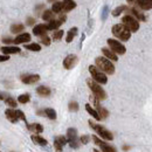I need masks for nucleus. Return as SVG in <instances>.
Segmentation results:
<instances>
[{
    "mask_svg": "<svg viewBox=\"0 0 152 152\" xmlns=\"http://www.w3.org/2000/svg\"><path fill=\"white\" fill-rule=\"evenodd\" d=\"M34 23H35V19H34V18H32V17L27 18V25H28V26H33Z\"/></svg>",
    "mask_w": 152,
    "mask_h": 152,
    "instance_id": "obj_42",
    "label": "nucleus"
},
{
    "mask_svg": "<svg viewBox=\"0 0 152 152\" xmlns=\"http://www.w3.org/2000/svg\"><path fill=\"white\" fill-rule=\"evenodd\" d=\"M89 125L97 132V134L101 137V139H104V140H113L114 139V134L108 129H105L104 126H102L99 124H96L93 121H89Z\"/></svg>",
    "mask_w": 152,
    "mask_h": 152,
    "instance_id": "obj_4",
    "label": "nucleus"
},
{
    "mask_svg": "<svg viewBox=\"0 0 152 152\" xmlns=\"http://www.w3.org/2000/svg\"><path fill=\"white\" fill-rule=\"evenodd\" d=\"M77 62H78V57L74 55V54H70V55H68V56H66V58L63 60V67L66 68V69H73L74 67H75L76 64H77Z\"/></svg>",
    "mask_w": 152,
    "mask_h": 152,
    "instance_id": "obj_11",
    "label": "nucleus"
},
{
    "mask_svg": "<svg viewBox=\"0 0 152 152\" xmlns=\"http://www.w3.org/2000/svg\"><path fill=\"white\" fill-rule=\"evenodd\" d=\"M76 35H77V28L76 27H73V28H70L69 31H68V34H67V38H66V41L69 43V42H72L74 38H75Z\"/></svg>",
    "mask_w": 152,
    "mask_h": 152,
    "instance_id": "obj_27",
    "label": "nucleus"
},
{
    "mask_svg": "<svg viewBox=\"0 0 152 152\" xmlns=\"http://www.w3.org/2000/svg\"><path fill=\"white\" fill-rule=\"evenodd\" d=\"M129 149H130V146H128V145H124V146H123V150H124V151H126V150H129Z\"/></svg>",
    "mask_w": 152,
    "mask_h": 152,
    "instance_id": "obj_45",
    "label": "nucleus"
},
{
    "mask_svg": "<svg viewBox=\"0 0 152 152\" xmlns=\"http://www.w3.org/2000/svg\"><path fill=\"white\" fill-rule=\"evenodd\" d=\"M53 18H54V13L52 12V10H46L42 13V19L45 21H52Z\"/></svg>",
    "mask_w": 152,
    "mask_h": 152,
    "instance_id": "obj_30",
    "label": "nucleus"
},
{
    "mask_svg": "<svg viewBox=\"0 0 152 152\" xmlns=\"http://www.w3.org/2000/svg\"><path fill=\"white\" fill-rule=\"evenodd\" d=\"M2 42H4V43H12V42H13V39H11V38H2Z\"/></svg>",
    "mask_w": 152,
    "mask_h": 152,
    "instance_id": "obj_43",
    "label": "nucleus"
},
{
    "mask_svg": "<svg viewBox=\"0 0 152 152\" xmlns=\"http://www.w3.org/2000/svg\"><path fill=\"white\" fill-rule=\"evenodd\" d=\"M39 80H40V76L38 74H26L21 76V81L25 84H34L39 82Z\"/></svg>",
    "mask_w": 152,
    "mask_h": 152,
    "instance_id": "obj_14",
    "label": "nucleus"
},
{
    "mask_svg": "<svg viewBox=\"0 0 152 152\" xmlns=\"http://www.w3.org/2000/svg\"><path fill=\"white\" fill-rule=\"evenodd\" d=\"M1 52L4 53V55H11V54H18L21 52V49H20L19 47H17V46H5V47H2L1 48Z\"/></svg>",
    "mask_w": 152,
    "mask_h": 152,
    "instance_id": "obj_16",
    "label": "nucleus"
},
{
    "mask_svg": "<svg viewBox=\"0 0 152 152\" xmlns=\"http://www.w3.org/2000/svg\"><path fill=\"white\" fill-rule=\"evenodd\" d=\"M47 25H43V23H40L37 25L34 28H33V34L37 35V37H42V35H46L47 34Z\"/></svg>",
    "mask_w": 152,
    "mask_h": 152,
    "instance_id": "obj_15",
    "label": "nucleus"
},
{
    "mask_svg": "<svg viewBox=\"0 0 152 152\" xmlns=\"http://www.w3.org/2000/svg\"><path fill=\"white\" fill-rule=\"evenodd\" d=\"M7 60H10V56H8V55H0V62H5V61H7Z\"/></svg>",
    "mask_w": 152,
    "mask_h": 152,
    "instance_id": "obj_44",
    "label": "nucleus"
},
{
    "mask_svg": "<svg viewBox=\"0 0 152 152\" xmlns=\"http://www.w3.org/2000/svg\"><path fill=\"white\" fill-rule=\"evenodd\" d=\"M29 99H31L29 94H22V95H20L19 97H18V102L21 103V104H26V103H28Z\"/></svg>",
    "mask_w": 152,
    "mask_h": 152,
    "instance_id": "obj_35",
    "label": "nucleus"
},
{
    "mask_svg": "<svg viewBox=\"0 0 152 152\" xmlns=\"http://www.w3.org/2000/svg\"><path fill=\"white\" fill-rule=\"evenodd\" d=\"M4 101H5V103H6L8 107H11V108H15V107H17V104H18V103H17V101H15L13 97H10V96H7Z\"/></svg>",
    "mask_w": 152,
    "mask_h": 152,
    "instance_id": "obj_34",
    "label": "nucleus"
},
{
    "mask_svg": "<svg viewBox=\"0 0 152 152\" xmlns=\"http://www.w3.org/2000/svg\"><path fill=\"white\" fill-rule=\"evenodd\" d=\"M89 140H90V137H89L88 134H83V136L80 137V143H82V144H84V145L88 144Z\"/></svg>",
    "mask_w": 152,
    "mask_h": 152,
    "instance_id": "obj_39",
    "label": "nucleus"
},
{
    "mask_svg": "<svg viewBox=\"0 0 152 152\" xmlns=\"http://www.w3.org/2000/svg\"><path fill=\"white\" fill-rule=\"evenodd\" d=\"M86 110H87V113L89 115H91L95 119H97V121H101V118H99V116H98V114H97V111H96V109H94L90 104H86Z\"/></svg>",
    "mask_w": 152,
    "mask_h": 152,
    "instance_id": "obj_28",
    "label": "nucleus"
},
{
    "mask_svg": "<svg viewBox=\"0 0 152 152\" xmlns=\"http://www.w3.org/2000/svg\"><path fill=\"white\" fill-rule=\"evenodd\" d=\"M96 111H97V114H98V116H99L101 119H105V118L109 116V111H108L105 108L101 107L99 104L96 107Z\"/></svg>",
    "mask_w": 152,
    "mask_h": 152,
    "instance_id": "obj_26",
    "label": "nucleus"
},
{
    "mask_svg": "<svg viewBox=\"0 0 152 152\" xmlns=\"http://www.w3.org/2000/svg\"><path fill=\"white\" fill-rule=\"evenodd\" d=\"M23 29H25V26L22 23H14V25L11 26V32L14 33V34H18V33L23 32Z\"/></svg>",
    "mask_w": 152,
    "mask_h": 152,
    "instance_id": "obj_29",
    "label": "nucleus"
},
{
    "mask_svg": "<svg viewBox=\"0 0 152 152\" xmlns=\"http://www.w3.org/2000/svg\"><path fill=\"white\" fill-rule=\"evenodd\" d=\"M37 93L41 97H48V96H50V94H52V90L48 87H46V86H40V87H38V89H37Z\"/></svg>",
    "mask_w": 152,
    "mask_h": 152,
    "instance_id": "obj_22",
    "label": "nucleus"
},
{
    "mask_svg": "<svg viewBox=\"0 0 152 152\" xmlns=\"http://www.w3.org/2000/svg\"><path fill=\"white\" fill-rule=\"evenodd\" d=\"M113 34L121 41H128L131 38V32L122 23H117L113 27Z\"/></svg>",
    "mask_w": 152,
    "mask_h": 152,
    "instance_id": "obj_3",
    "label": "nucleus"
},
{
    "mask_svg": "<svg viewBox=\"0 0 152 152\" xmlns=\"http://www.w3.org/2000/svg\"><path fill=\"white\" fill-rule=\"evenodd\" d=\"M27 128H28V130L29 131H32L33 133H41L43 131V126L41 125V124H39V123H33V124H27Z\"/></svg>",
    "mask_w": 152,
    "mask_h": 152,
    "instance_id": "obj_23",
    "label": "nucleus"
},
{
    "mask_svg": "<svg viewBox=\"0 0 152 152\" xmlns=\"http://www.w3.org/2000/svg\"><path fill=\"white\" fill-rule=\"evenodd\" d=\"M5 115H6L7 119H8L11 123H17V122L19 121L17 110H14V109H7V110L5 111Z\"/></svg>",
    "mask_w": 152,
    "mask_h": 152,
    "instance_id": "obj_20",
    "label": "nucleus"
},
{
    "mask_svg": "<svg viewBox=\"0 0 152 152\" xmlns=\"http://www.w3.org/2000/svg\"><path fill=\"white\" fill-rule=\"evenodd\" d=\"M17 114H18V118H19V119L26 122V116H25V114H23L21 110H17Z\"/></svg>",
    "mask_w": 152,
    "mask_h": 152,
    "instance_id": "obj_40",
    "label": "nucleus"
},
{
    "mask_svg": "<svg viewBox=\"0 0 152 152\" xmlns=\"http://www.w3.org/2000/svg\"><path fill=\"white\" fill-rule=\"evenodd\" d=\"M32 140H33L35 144L41 145V146H46V145L48 144V142H47L43 137H41V136H39V134H33V136H32Z\"/></svg>",
    "mask_w": 152,
    "mask_h": 152,
    "instance_id": "obj_25",
    "label": "nucleus"
},
{
    "mask_svg": "<svg viewBox=\"0 0 152 152\" xmlns=\"http://www.w3.org/2000/svg\"><path fill=\"white\" fill-rule=\"evenodd\" d=\"M108 45L110 47V50H113L115 54H119V55H123L125 54L126 52V48L123 43H121L119 41L117 40H114V39H108Z\"/></svg>",
    "mask_w": 152,
    "mask_h": 152,
    "instance_id": "obj_8",
    "label": "nucleus"
},
{
    "mask_svg": "<svg viewBox=\"0 0 152 152\" xmlns=\"http://www.w3.org/2000/svg\"><path fill=\"white\" fill-rule=\"evenodd\" d=\"M25 48L28 49V50H32V52H40L41 50V46L39 43H28V45H25Z\"/></svg>",
    "mask_w": 152,
    "mask_h": 152,
    "instance_id": "obj_31",
    "label": "nucleus"
},
{
    "mask_svg": "<svg viewBox=\"0 0 152 152\" xmlns=\"http://www.w3.org/2000/svg\"><path fill=\"white\" fill-rule=\"evenodd\" d=\"M102 53H103L104 57L108 58V60H111V61H117L118 60V56L115 54L113 50H110L108 48H102Z\"/></svg>",
    "mask_w": 152,
    "mask_h": 152,
    "instance_id": "obj_24",
    "label": "nucleus"
},
{
    "mask_svg": "<svg viewBox=\"0 0 152 152\" xmlns=\"http://www.w3.org/2000/svg\"><path fill=\"white\" fill-rule=\"evenodd\" d=\"M95 63L96 67L104 74H108V75H113L115 73V66L113 64V62L105 57L98 56L95 58Z\"/></svg>",
    "mask_w": 152,
    "mask_h": 152,
    "instance_id": "obj_1",
    "label": "nucleus"
},
{
    "mask_svg": "<svg viewBox=\"0 0 152 152\" xmlns=\"http://www.w3.org/2000/svg\"><path fill=\"white\" fill-rule=\"evenodd\" d=\"M53 13H61L62 12V1H55L52 6Z\"/></svg>",
    "mask_w": 152,
    "mask_h": 152,
    "instance_id": "obj_32",
    "label": "nucleus"
},
{
    "mask_svg": "<svg viewBox=\"0 0 152 152\" xmlns=\"http://www.w3.org/2000/svg\"><path fill=\"white\" fill-rule=\"evenodd\" d=\"M108 6H104V8H103V13H102V19L105 20L107 19V15H108Z\"/></svg>",
    "mask_w": 152,
    "mask_h": 152,
    "instance_id": "obj_41",
    "label": "nucleus"
},
{
    "mask_svg": "<svg viewBox=\"0 0 152 152\" xmlns=\"http://www.w3.org/2000/svg\"><path fill=\"white\" fill-rule=\"evenodd\" d=\"M131 14L130 15H132L134 19H137V20H139V21H145L146 20V18H145V15L137 8V7H131V8H129L128 10Z\"/></svg>",
    "mask_w": 152,
    "mask_h": 152,
    "instance_id": "obj_17",
    "label": "nucleus"
},
{
    "mask_svg": "<svg viewBox=\"0 0 152 152\" xmlns=\"http://www.w3.org/2000/svg\"><path fill=\"white\" fill-rule=\"evenodd\" d=\"M38 115H42V116H46L47 118L49 119H56V111L52 108H47L45 110H39Z\"/></svg>",
    "mask_w": 152,
    "mask_h": 152,
    "instance_id": "obj_19",
    "label": "nucleus"
},
{
    "mask_svg": "<svg viewBox=\"0 0 152 152\" xmlns=\"http://www.w3.org/2000/svg\"><path fill=\"white\" fill-rule=\"evenodd\" d=\"M87 84H88V87L90 88V90L93 91V96H95L98 101H103V99L107 98V93H105V90H104L97 82H95L93 78L87 80Z\"/></svg>",
    "mask_w": 152,
    "mask_h": 152,
    "instance_id": "obj_2",
    "label": "nucleus"
},
{
    "mask_svg": "<svg viewBox=\"0 0 152 152\" xmlns=\"http://www.w3.org/2000/svg\"><path fill=\"white\" fill-rule=\"evenodd\" d=\"M68 108H69L70 111H77L78 110V103L76 101H72V102H69Z\"/></svg>",
    "mask_w": 152,
    "mask_h": 152,
    "instance_id": "obj_37",
    "label": "nucleus"
},
{
    "mask_svg": "<svg viewBox=\"0 0 152 152\" xmlns=\"http://www.w3.org/2000/svg\"><path fill=\"white\" fill-rule=\"evenodd\" d=\"M89 73L93 77V80L98 84H105L108 82V77L104 73H102L96 66H89Z\"/></svg>",
    "mask_w": 152,
    "mask_h": 152,
    "instance_id": "obj_5",
    "label": "nucleus"
},
{
    "mask_svg": "<svg viewBox=\"0 0 152 152\" xmlns=\"http://www.w3.org/2000/svg\"><path fill=\"white\" fill-rule=\"evenodd\" d=\"M31 41V34L29 33H22V34H19L17 38L13 40V42L15 45H20V43H27Z\"/></svg>",
    "mask_w": 152,
    "mask_h": 152,
    "instance_id": "obj_18",
    "label": "nucleus"
},
{
    "mask_svg": "<svg viewBox=\"0 0 152 152\" xmlns=\"http://www.w3.org/2000/svg\"><path fill=\"white\" fill-rule=\"evenodd\" d=\"M67 142L73 149H77L80 146V139H78L77 130L75 128H69L67 130Z\"/></svg>",
    "mask_w": 152,
    "mask_h": 152,
    "instance_id": "obj_7",
    "label": "nucleus"
},
{
    "mask_svg": "<svg viewBox=\"0 0 152 152\" xmlns=\"http://www.w3.org/2000/svg\"><path fill=\"white\" fill-rule=\"evenodd\" d=\"M93 152H99V151H97V150H94V151H93Z\"/></svg>",
    "mask_w": 152,
    "mask_h": 152,
    "instance_id": "obj_47",
    "label": "nucleus"
},
{
    "mask_svg": "<svg viewBox=\"0 0 152 152\" xmlns=\"http://www.w3.org/2000/svg\"><path fill=\"white\" fill-rule=\"evenodd\" d=\"M126 1L130 5L137 6L140 10H144V11L152 10V0H126Z\"/></svg>",
    "mask_w": 152,
    "mask_h": 152,
    "instance_id": "obj_10",
    "label": "nucleus"
},
{
    "mask_svg": "<svg viewBox=\"0 0 152 152\" xmlns=\"http://www.w3.org/2000/svg\"><path fill=\"white\" fill-rule=\"evenodd\" d=\"M49 2H55V0H48Z\"/></svg>",
    "mask_w": 152,
    "mask_h": 152,
    "instance_id": "obj_46",
    "label": "nucleus"
},
{
    "mask_svg": "<svg viewBox=\"0 0 152 152\" xmlns=\"http://www.w3.org/2000/svg\"><path fill=\"white\" fill-rule=\"evenodd\" d=\"M66 19H67V17L64 14H62V15L58 17V19H53L52 21H49V23L47 25L48 31H55V29H57L66 21Z\"/></svg>",
    "mask_w": 152,
    "mask_h": 152,
    "instance_id": "obj_12",
    "label": "nucleus"
},
{
    "mask_svg": "<svg viewBox=\"0 0 152 152\" xmlns=\"http://www.w3.org/2000/svg\"><path fill=\"white\" fill-rule=\"evenodd\" d=\"M93 140H94V143H95L96 145H98V146L101 148V150L103 152H117L115 146L108 144L107 142H104L103 139L98 138L97 136H93Z\"/></svg>",
    "mask_w": 152,
    "mask_h": 152,
    "instance_id": "obj_9",
    "label": "nucleus"
},
{
    "mask_svg": "<svg viewBox=\"0 0 152 152\" xmlns=\"http://www.w3.org/2000/svg\"><path fill=\"white\" fill-rule=\"evenodd\" d=\"M122 25H124L130 32H137L139 29V22L138 20L134 19L132 15L128 14V15H124L123 19H122Z\"/></svg>",
    "mask_w": 152,
    "mask_h": 152,
    "instance_id": "obj_6",
    "label": "nucleus"
},
{
    "mask_svg": "<svg viewBox=\"0 0 152 152\" xmlns=\"http://www.w3.org/2000/svg\"><path fill=\"white\" fill-rule=\"evenodd\" d=\"M41 43H43L45 46H49L50 45V39H49V37L47 34L41 37Z\"/></svg>",
    "mask_w": 152,
    "mask_h": 152,
    "instance_id": "obj_38",
    "label": "nucleus"
},
{
    "mask_svg": "<svg viewBox=\"0 0 152 152\" xmlns=\"http://www.w3.org/2000/svg\"><path fill=\"white\" fill-rule=\"evenodd\" d=\"M63 34H64V32L63 31H55L54 33H53V40L54 41H60L61 39H62V37H63Z\"/></svg>",
    "mask_w": 152,
    "mask_h": 152,
    "instance_id": "obj_36",
    "label": "nucleus"
},
{
    "mask_svg": "<svg viewBox=\"0 0 152 152\" xmlns=\"http://www.w3.org/2000/svg\"><path fill=\"white\" fill-rule=\"evenodd\" d=\"M67 137L64 136H56L54 138V148H55V151L56 152H62L63 150V146L67 144Z\"/></svg>",
    "mask_w": 152,
    "mask_h": 152,
    "instance_id": "obj_13",
    "label": "nucleus"
},
{
    "mask_svg": "<svg viewBox=\"0 0 152 152\" xmlns=\"http://www.w3.org/2000/svg\"><path fill=\"white\" fill-rule=\"evenodd\" d=\"M76 7V2L74 0H63L62 1V12H69Z\"/></svg>",
    "mask_w": 152,
    "mask_h": 152,
    "instance_id": "obj_21",
    "label": "nucleus"
},
{
    "mask_svg": "<svg viewBox=\"0 0 152 152\" xmlns=\"http://www.w3.org/2000/svg\"><path fill=\"white\" fill-rule=\"evenodd\" d=\"M128 10L129 8L126 6H124V5L123 6H118L117 8H115L114 11H113V15L114 17H118V15H121V13H123L124 11H128Z\"/></svg>",
    "mask_w": 152,
    "mask_h": 152,
    "instance_id": "obj_33",
    "label": "nucleus"
}]
</instances>
